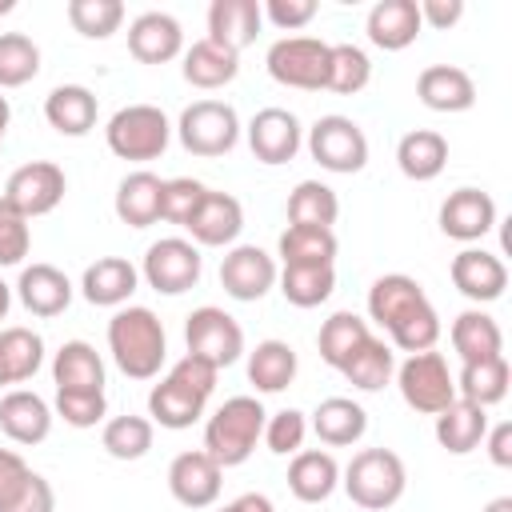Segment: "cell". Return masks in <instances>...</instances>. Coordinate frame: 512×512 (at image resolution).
Masks as SVG:
<instances>
[{
    "instance_id": "cell-1",
    "label": "cell",
    "mask_w": 512,
    "mask_h": 512,
    "mask_svg": "<svg viewBox=\"0 0 512 512\" xmlns=\"http://www.w3.org/2000/svg\"><path fill=\"white\" fill-rule=\"evenodd\" d=\"M368 316L388 332L400 352H432L440 340V316L416 276L388 272L368 288Z\"/></svg>"
},
{
    "instance_id": "cell-2",
    "label": "cell",
    "mask_w": 512,
    "mask_h": 512,
    "mask_svg": "<svg viewBox=\"0 0 512 512\" xmlns=\"http://www.w3.org/2000/svg\"><path fill=\"white\" fill-rule=\"evenodd\" d=\"M108 352L116 360V368L128 380H152L164 368L168 356V336L164 324L152 308L144 304H124L112 312L108 320Z\"/></svg>"
},
{
    "instance_id": "cell-3",
    "label": "cell",
    "mask_w": 512,
    "mask_h": 512,
    "mask_svg": "<svg viewBox=\"0 0 512 512\" xmlns=\"http://www.w3.org/2000/svg\"><path fill=\"white\" fill-rule=\"evenodd\" d=\"M264 404L256 396H228L208 420H204V452L220 468H236L256 452V440L264 436Z\"/></svg>"
},
{
    "instance_id": "cell-4",
    "label": "cell",
    "mask_w": 512,
    "mask_h": 512,
    "mask_svg": "<svg viewBox=\"0 0 512 512\" xmlns=\"http://www.w3.org/2000/svg\"><path fill=\"white\" fill-rule=\"evenodd\" d=\"M340 484L348 492V500L364 512H384L392 508L404 488H408V468L392 448H360L348 468L340 472Z\"/></svg>"
},
{
    "instance_id": "cell-5",
    "label": "cell",
    "mask_w": 512,
    "mask_h": 512,
    "mask_svg": "<svg viewBox=\"0 0 512 512\" xmlns=\"http://www.w3.org/2000/svg\"><path fill=\"white\" fill-rule=\"evenodd\" d=\"M104 140L108 152L120 160H160L168 152L172 140V124L156 104H128L120 112H112V120L104 124Z\"/></svg>"
},
{
    "instance_id": "cell-6",
    "label": "cell",
    "mask_w": 512,
    "mask_h": 512,
    "mask_svg": "<svg viewBox=\"0 0 512 512\" xmlns=\"http://www.w3.org/2000/svg\"><path fill=\"white\" fill-rule=\"evenodd\" d=\"M396 388H400L404 404L420 416H436L456 400V376L436 348L412 352L404 364H396Z\"/></svg>"
},
{
    "instance_id": "cell-7",
    "label": "cell",
    "mask_w": 512,
    "mask_h": 512,
    "mask_svg": "<svg viewBox=\"0 0 512 512\" xmlns=\"http://www.w3.org/2000/svg\"><path fill=\"white\" fill-rule=\"evenodd\" d=\"M328 56H332V44L328 40H316V36H284V40H276L268 48L264 68L284 88L320 92L328 84Z\"/></svg>"
},
{
    "instance_id": "cell-8",
    "label": "cell",
    "mask_w": 512,
    "mask_h": 512,
    "mask_svg": "<svg viewBox=\"0 0 512 512\" xmlns=\"http://www.w3.org/2000/svg\"><path fill=\"white\" fill-rule=\"evenodd\" d=\"M176 136L192 156H224L240 144V116L224 100H196L180 112Z\"/></svg>"
},
{
    "instance_id": "cell-9",
    "label": "cell",
    "mask_w": 512,
    "mask_h": 512,
    "mask_svg": "<svg viewBox=\"0 0 512 512\" xmlns=\"http://www.w3.org/2000/svg\"><path fill=\"white\" fill-rule=\"evenodd\" d=\"M308 152L324 172L352 176L368 164V136L352 116L328 112L308 128Z\"/></svg>"
},
{
    "instance_id": "cell-10",
    "label": "cell",
    "mask_w": 512,
    "mask_h": 512,
    "mask_svg": "<svg viewBox=\"0 0 512 512\" xmlns=\"http://www.w3.org/2000/svg\"><path fill=\"white\" fill-rule=\"evenodd\" d=\"M184 344L192 356L208 360L212 368H228L244 356V328L216 304H200L184 320Z\"/></svg>"
},
{
    "instance_id": "cell-11",
    "label": "cell",
    "mask_w": 512,
    "mask_h": 512,
    "mask_svg": "<svg viewBox=\"0 0 512 512\" xmlns=\"http://www.w3.org/2000/svg\"><path fill=\"white\" fill-rule=\"evenodd\" d=\"M200 272H204L200 248L192 240H184V236H164V240L148 244L144 264H140V276L160 296H180V292L196 288L200 284Z\"/></svg>"
},
{
    "instance_id": "cell-12",
    "label": "cell",
    "mask_w": 512,
    "mask_h": 512,
    "mask_svg": "<svg viewBox=\"0 0 512 512\" xmlns=\"http://www.w3.org/2000/svg\"><path fill=\"white\" fill-rule=\"evenodd\" d=\"M68 192V176L60 164L52 160H32V164H20L8 184H4V200L20 212V216H48Z\"/></svg>"
},
{
    "instance_id": "cell-13",
    "label": "cell",
    "mask_w": 512,
    "mask_h": 512,
    "mask_svg": "<svg viewBox=\"0 0 512 512\" xmlns=\"http://www.w3.org/2000/svg\"><path fill=\"white\" fill-rule=\"evenodd\" d=\"M276 276H280L276 256H268L256 244H232L220 260V288L240 304L264 300L276 288Z\"/></svg>"
},
{
    "instance_id": "cell-14",
    "label": "cell",
    "mask_w": 512,
    "mask_h": 512,
    "mask_svg": "<svg viewBox=\"0 0 512 512\" xmlns=\"http://www.w3.org/2000/svg\"><path fill=\"white\" fill-rule=\"evenodd\" d=\"M220 488H224V468L204 448L172 456V464H168V492H172L176 504L196 508V512L212 508L220 500Z\"/></svg>"
},
{
    "instance_id": "cell-15",
    "label": "cell",
    "mask_w": 512,
    "mask_h": 512,
    "mask_svg": "<svg viewBox=\"0 0 512 512\" xmlns=\"http://www.w3.org/2000/svg\"><path fill=\"white\" fill-rule=\"evenodd\" d=\"M448 276H452V288L460 296H468L476 308L500 300L504 288H508V264L496 252H488V248H464V252H456L452 264H448Z\"/></svg>"
},
{
    "instance_id": "cell-16",
    "label": "cell",
    "mask_w": 512,
    "mask_h": 512,
    "mask_svg": "<svg viewBox=\"0 0 512 512\" xmlns=\"http://www.w3.org/2000/svg\"><path fill=\"white\" fill-rule=\"evenodd\" d=\"M304 144V128L296 120V112L288 108H260L252 120H248V148L260 164H288Z\"/></svg>"
},
{
    "instance_id": "cell-17",
    "label": "cell",
    "mask_w": 512,
    "mask_h": 512,
    "mask_svg": "<svg viewBox=\"0 0 512 512\" xmlns=\"http://www.w3.org/2000/svg\"><path fill=\"white\" fill-rule=\"evenodd\" d=\"M440 232L460 244H476L496 228V200L480 188H456L440 204Z\"/></svg>"
},
{
    "instance_id": "cell-18",
    "label": "cell",
    "mask_w": 512,
    "mask_h": 512,
    "mask_svg": "<svg viewBox=\"0 0 512 512\" xmlns=\"http://www.w3.org/2000/svg\"><path fill=\"white\" fill-rule=\"evenodd\" d=\"M196 248H232L244 232V208L232 192H212L200 200V208L192 212V220L184 224Z\"/></svg>"
},
{
    "instance_id": "cell-19",
    "label": "cell",
    "mask_w": 512,
    "mask_h": 512,
    "mask_svg": "<svg viewBox=\"0 0 512 512\" xmlns=\"http://www.w3.org/2000/svg\"><path fill=\"white\" fill-rule=\"evenodd\" d=\"M52 420H56L52 404H48L44 396L28 392V388H12V392H4V400H0V432H4L12 444H20V448L44 444L48 432H52Z\"/></svg>"
},
{
    "instance_id": "cell-20",
    "label": "cell",
    "mask_w": 512,
    "mask_h": 512,
    "mask_svg": "<svg viewBox=\"0 0 512 512\" xmlns=\"http://www.w3.org/2000/svg\"><path fill=\"white\" fill-rule=\"evenodd\" d=\"M140 288V268L124 256H100L80 276V296L96 308H124Z\"/></svg>"
},
{
    "instance_id": "cell-21",
    "label": "cell",
    "mask_w": 512,
    "mask_h": 512,
    "mask_svg": "<svg viewBox=\"0 0 512 512\" xmlns=\"http://www.w3.org/2000/svg\"><path fill=\"white\" fill-rule=\"evenodd\" d=\"M128 52L140 64H168L184 52V28L172 12H140L128 24Z\"/></svg>"
},
{
    "instance_id": "cell-22",
    "label": "cell",
    "mask_w": 512,
    "mask_h": 512,
    "mask_svg": "<svg viewBox=\"0 0 512 512\" xmlns=\"http://www.w3.org/2000/svg\"><path fill=\"white\" fill-rule=\"evenodd\" d=\"M364 32H368V40H372L376 48H384V52H404V48L424 32L416 0H376V4L368 8Z\"/></svg>"
},
{
    "instance_id": "cell-23",
    "label": "cell",
    "mask_w": 512,
    "mask_h": 512,
    "mask_svg": "<svg viewBox=\"0 0 512 512\" xmlns=\"http://www.w3.org/2000/svg\"><path fill=\"white\" fill-rule=\"evenodd\" d=\"M416 96L432 112H468L476 104V80L456 64H428L416 76Z\"/></svg>"
},
{
    "instance_id": "cell-24",
    "label": "cell",
    "mask_w": 512,
    "mask_h": 512,
    "mask_svg": "<svg viewBox=\"0 0 512 512\" xmlns=\"http://www.w3.org/2000/svg\"><path fill=\"white\" fill-rule=\"evenodd\" d=\"M16 296H20V304L32 316H44L48 320V316H60L72 304L76 288H72V280L56 264H28V268H20Z\"/></svg>"
},
{
    "instance_id": "cell-25",
    "label": "cell",
    "mask_w": 512,
    "mask_h": 512,
    "mask_svg": "<svg viewBox=\"0 0 512 512\" xmlns=\"http://www.w3.org/2000/svg\"><path fill=\"white\" fill-rule=\"evenodd\" d=\"M260 24H264L260 0H212L208 8V40L236 56L256 40Z\"/></svg>"
},
{
    "instance_id": "cell-26",
    "label": "cell",
    "mask_w": 512,
    "mask_h": 512,
    "mask_svg": "<svg viewBox=\"0 0 512 512\" xmlns=\"http://www.w3.org/2000/svg\"><path fill=\"white\" fill-rule=\"evenodd\" d=\"M204 408H208V396L196 392V388H188L184 380H176V376H168V372H164L160 384H152V392H148V416H152V424L172 428V432L192 428V424L204 416Z\"/></svg>"
},
{
    "instance_id": "cell-27",
    "label": "cell",
    "mask_w": 512,
    "mask_h": 512,
    "mask_svg": "<svg viewBox=\"0 0 512 512\" xmlns=\"http://www.w3.org/2000/svg\"><path fill=\"white\" fill-rule=\"evenodd\" d=\"M308 428H312L316 440L328 444V448H352V444H360L364 432H368V412H364V404H356L352 396H328V400L316 404Z\"/></svg>"
},
{
    "instance_id": "cell-28",
    "label": "cell",
    "mask_w": 512,
    "mask_h": 512,
    "mask_svg": "<svg viewBox=\"0 0 512 512\" xmlns=\"http://www.w3.org/2000/svg\"><path fill=\"white\" fill-rule=\"evenodd\" d=\"M340 488V464L324 448H300L288 464V492L300 504H324Z\"/></svg>"
},
{
    "instance_id": "cell-29",
    "label": "cell",
    "mask_w": 512,
    "mask_h": 512,
    "mask_svg": "<svg viewBox=\"0 0 512 512\" xmlns=\"http://www.w3.org/2000/svg\"><path fill=\"white\" fill-rule=\"evenodd\" d=\"M96 116H100L96 92L84 84H56L44 96V120L60 136H88L96 128Z\"/></svg>"
},
{
    "instance_id": "cell-30",
    "label": "cell",
    "mask_w": 512,
    "mask_h": 512,
    "mask_svg": "<svg viewBox=\"0 0 512 512\" xmlns=\"http://www.w3.org/2000/svg\"><path fill=\"white\" fill-rule=\"evenodd\" d=\"M56 392H104V360L88 340H64L52 356Z\"/></svg>"
},
{
    "instance_id": "cell-31",
    "label": "cell",
    "mask_w": 512,
    "mask_h": 512,
    "mask_svg": "<svg viewBox=\"0 0 512 512\" xmlns=\"http://www.w3.org/2000/svg\"><path fill=\"white\" fill-rule=\"evenodd\" d=\"M160 200H164V180H160L156 172H148V168H136V172H128V176L116 184L112 208H116L120 224H128V228H148V224L160 220Z\"/></svg>"
},
{
    "instance_id": "cell-32",
    "label": "cell",
    "mask_w": 512,
    "mask_h": 512,
    "mask_svg": "<svg viewBox=\"0 0 512 512\" xmlns=\"http://www.w3.org/2000/svg\"><path fill=\"white\" fill-rule=\"evenodd\" d=\"M436 444L452 456H468L484 444V432H488V408H476L468 400H452L444 412H436Z\"/></svg>"
},
{
    "instance_id": "cell-33",
    "label": "cell",
    "mask_w": 512,
    "mask_h": 512,
    "mask_svg": "<svg viewBox=\"0 0 512 512\" xmlns=\"http://www.w3.org/2000/svg\"><path fill=\"white\" fill-rule=\"evenodd\" d=\"M396 168L416 180V184H428L436 180L444 168H448V140L432 128H412L400 136L396 144Z\"/></svg>"
},
{
    "instance_id": "cell-34",
    "label": "cell",
    "mask_w": 512,
    "mask_h": 512,
    "mask_svg": "<svg viewBox=\"0 0 512 512\" xmlns=\"http://www.w3.org/2000/svg\"><path fill=\"white\" fill-rule=\"evenodd\" d=\"M180 72H184V80H188L192 88L216 92V88H224V84H232V80L240 76V56L228 52V48H220V44H212V40L204 36V40H196L192 48H184Z\"/></svg>"
},
{
    "instance_id": "cell-35",
    "label": "cell",
    "mask_w": 512,
    "mask_h": 512,
    "mask_svg": "<svg viewBox=\"0 0 512 512\" xmlns=\"http://www.w3.org/2000/svg\"><path fill=\"white\" fill-rule=\"evenodd\" d=\"M448 340L456 348V356L468 364V360H488V356H504V332L500 324L484 312V308H464L452 328H448Z\"/></svg>"
},
{
    "instance_id": "cell-36",
    "label": "cell",
    "mask_w": 512,
    "mask_h": 512,
    "mask_svg": "<svg viewBox=\"0 0 512 512\" xmlns=\"http://www.w3.org/2000/svg\"><path fill=\"white\" fill-rule=\"evenodd\" d=\"M248 384L256 388V392H264V396H272V392H284L292 380H296V368H300V360H296V348L288 344V340H260L252 352H248Z\"/></svg>"
},
{
    "instance_id": "cell-37",
    "label": "cell",
    "mask_w": 512,
    "mask_h": 512,
    "mask_svg": "<svg viewBox=\"0 0 512 512\" xmlns=\"http://www.w3.org/2000/svg\"><path fill=\"white\" fill-rule=\"evenodd\" d=\"M512 384V368L504 356H488V360H468L456 376V396L476 404V408H492L508 396Z\"/></svg>"
},
{
    "instance_id": "cell-38",
    "label": "cell",
    "mask_w": 512,
    "mask_h": 512,
    "mask_svg": "<svg viewBox=\"0 0 512 512\" xmlns=\"http://www.w3.org/2000/svg\"><path fill=\"white\" fill-rule=\"evenodd\" d=\"M340 376H344L352 388H360V392H380V388L392 384V376H396V352H392V344L380 340V336H368V340L344 360Z\"/></svg>"
},
{
    "instance_id": "cell-39",
    "label": "cell",
    "mask_w": 512,
    "mask_h": 512,
    "mask_svg": "<svg viewBox=\"0 0 512 512\" xmlns=\"http://www.w3.org/2000/svg\"><path fill=\"white\" fill-rule=\"evenodd\" d=\"M336 232L332 228H304V224H288L276 240V256L284 268L292 264H336Z\"/></svg>"
},
{
    "instance_id": "cell-40",
    "label": "cell",
    "mask_w": 512,
    "mask_h": 512,
    "mask_svg": "<svg viewBox=\"0 0 512 512\" xmlns=\"http://www.w3.org/2000/svg\"><path fill=\"white\" fill-rule=\"evenodd\" d=\"M276 284L292 308H316L336 292V264H292L280 268Z\"/></svg>"
},
{
    "instance_id": "cell-41",
    "label": "cell",
    "mask_w": 512,
    "mask_h": 512,
    "mask_svg": "<svg viewBox=\"0 0 512 512\" xmlns=\"http://www.w3.org/2000/svg\"><path fill=\"white\" fill-rule=\"evenodd\" d=\"M372 336V328H368V320L364 316H356V312H332L324 324H320V336H316V348H320V360L328 364V368H344V360L364 344Z\"/></svg>"
},
{
    "instance_id": "cell-42",
    "label": "cell",
    "mask_w": 512,
    "mask_h": 512,
    "mask_svg": "<svg viewBox=\"0 0 512 512\" xmlns=\"http://www.w3.org/2000/svg\"><path fill=\"white\" fill-rule=\"evenodd\" d=\"M340 216V200L324 180H300L288 192V224L304 228H332Z\"/></svg>"
},
{
    "instance_id": "cell-43",
    "label": "cell",
    "mask_w": 512,
    "mask_h": 512,
    "mask_svg": "<svg viewBox=\"0 0 512 512\" xmlns=\"http://www.w3.org/2000/svg\"><path fill=\"white\" fill-rule=\"evenodd\" d=\"M0 360H4V372H8V384H24L40 372L44 364V340L40 332L32 328H0Z\"/></svg>"
},
{
    "instance_id": "cell-44",
    "label": "cell",
    "mask_w": 512,
    "mask_h": 512,
    "mask_svg": "<svg viewBox=\"0 0 512 512\" xmlns=\"http://www.w3.org/2000/svg\"><path fill=\"white\" fill-rule=\"evenodd\" d=\"M152 440H156V424L148 416H132V412L112 416L100 432V444L112 460H140V456H148Z\"/></svg>"
},
{
    "instance_id": "cell-45",
    "label": "cell",
    "mask_w": 512,
    "mask_h": 512,
    "mask_svg": "<svg viewBox=\"0 0 512 512\" xmlns=\"http://www.w3.org/2000/svg\"><path fill=\"white\" fill-rule=\"evenodd\" d=\"M40 72V48L24 32H0V88H24Z\"/></svg>"
},
{
    "instance_id": "cell-46",
    "label": "cell",
    "mask_w": 512,
    "mask_h": 512,
    "mask_svg": "<svg viewBox=\"0 0 512 512\" xmlns=\"http://www.w3.org/2000/svg\"><path fill=\"white\" fill-rule=\"evenodd\" d=\"M368 80H372V60H368V52L356 48V44H332V56H328V84H324V88H332V92H340V96H356V92L368 88Z\"/></svg>"
},
{
    "instance_id": "cell-47",
    "label": "cell",
    "mask_w": 512,
    "mask_h": 512,
    "mask_svg": "<svg viewBox=\"0 0 512 512\" xmlns=\"http://www.w3.org/2000/svg\"><path fill=\"white\" fill-rule=\"evenodd\" d=\"M68 24L88 40H108L124 24L120 0H68Z\"/></svg>"
},
{
    "instance_id": "cell-48",
    "label": "cell",
    "mask_w": 512,
    "mask_h": 512,
    "mask_svg": "<svg viewBox=\"0 0 512 512\" xmlns=\"http://www.w3.org/2000/svg\"><path fill=\"white\" fill-rule=\"evenodd\" d=\"M304 436H308V416L300 408H280V412H272L264 420V436L260 440L276 456H296L304 448Z\"/></svg>"
},
{
    "instance_id": "cell-49",
    "label": "cell",
    "mask_w": 512,
    "mask_h": 512,
    "mask_svg": "<svg viewBox=\"0 0 512 512\" xmlns=\"http://www.w3.org/2000/svg\"><path fill=\"white\" fill-rule=\"evenodd\" d=\"M0 512H56V492L40 472H24L4 496H0Z\"/></svg>"
},
{
    "instance_id": "cell-50",
    "label": "cell",
    "mask_w": 512,
    "mask_h": 512,
    "mask_svg": "<svg viewBox=\"0 0 512 512\" xmlns=\"http://www.w3.org/2000/svg\"><path fill=\"white\" fill-rule=\"evenodd\" d=\"M208 196V188L200 184V180H192V176H172V180H164V200H160V220H168V224H188L192 220V212L200 208V200Z\"/></svg>"
},
{
    "instance_id": "cell-51",
    "label": "cell",
    "mask_w": 512,
    "mask_h": 512,
    "mask_svg": "<svg viewBox=\"0 0 512 512\" xmlns=\"http://www.w3.org/2000/svg\"><path fill=\"white\" fill-rule=\"evenodd\" d=\"M52 412L68 428H96L108 416V396L104 392H56Z\"/></svg>"
},
{
    "instance_id": "cell-52",
    "label": "cell",
    "mask_w": 512,
    "mask_h": 512,
    "mask_svg": "<svg viewBox=\"0 0 512 512\" xmlns=\"http://www.w3.org/2000/svg\"><path fill=\"white\" fill-rule=\"evenodd\" d=\"M28 248H32L28 216H20V212L0 196V268H16V264H24Z\"/></svg>"
},
{
    "instance_id": "cell-53",
    "label": "cell",
    "mask_w": 512,
    "mask_h": 512,
    "mask_svg": "<svg viewBox=\"0 0 512 512\" xmlns=\"http://www.w3.org/2000/svg\"><path fill=\"white\" fill-rule=\"evenodd\" d=\"M260 12H264V20H272L280 32H300L304 24L316 20V0H264Z\"/></svg>"
},
{
    "instance_id": "cell-54",
    "label": "cell",
    "mask_w": 512,
    "mask_h": 512,
    "mask_svg": "<svg viewBox=\"0 0 512 512\" xmlns=\"http://www.w3.org/2000/svg\"><path fill=\"white\" fill-rule=\"evenodd\" d=\"M168 376H176V380H184L188 388H196V392L212 396V392H216V376H220V368H212L208 360H200V356L184 352V356L168 368Z\"/></svg>"
},
{
    "instance_id": "cell-55",
    "label": "cell",
    "mask_w": 512,
    "mask_h": 512,
    "mask_svg": "<svg viewBox=\"0 0 512 512\" xmlns=\"http://www.w3.org/2000/svg\"><path fill=\"white\" fill-rule=\"evenodd\" d=\"M416 8H420V24L440 28V32L460 24V16H464V0H420Z\"/></svg>"
},
{
    "instance_id": "cell-56",
    "label": "cell",
    "mask_w": 512,
    "mask_h": 512,
    "mask_svg": "<svg viewBox=\"0 0 512 512\" xmlns=\"http://www.w3.org/2000/svg\"><path fill=\"white\" fill-rule=\"evenodd\" d=\"M484 448H488V460H492L496 468H512V424H508V420L488 424Z\"/></svg>"
},
{
    "instance_id": "cell-57",
    "label": "cell",
    "mask_w": 512,
    "mask_h": 512,
    "mask_svg": "<svg viewBox=\"0 0 512 512\" xmlns=\"http://www.w3.org/2000/svg\"><path fill=\"white\" fill-rule=\"evenodd\" d=\"M28 472V464H24V456L20 452H12V448H0V496L20 480Z\"/></svg>"
},
{
    "instance_id": "cell-58",
    "label": "cell",
    "mask_w": 512,
    "mask_h": 512,
    "mask_svg": "<svg viewBox=\"0 0 512 512\" xmlns=\"http://www.w3.org/2000/svg\"><path fill=\"white\" fill-rule=\"evenodd\" d=\"M220 512H276V504L264 492H240L236 500H228Z\"/></svg>"
},
{
    "instance_id": "cell-59",
    "label": "cell",
    "mask_w": 512,
    "mask_h": 512,
    "mask_svg": "<svg viewBox=\"0 0 512 512\" xmlns=\"http://www.w3.org/2000/svg\"><path fill=\"white\" fill-rule=\"evenodd\" d=\"M484 512H512V496H496V500H488Z\"/></svg>"
},
{
    "instance_id": "cell-60",
    "label": "cell",
    "mask_w": 512,
    "mask_h": 512,
    "mask_svg": "<svg viewBox=\"0 0 512 512\" xmlns=\"http://www.w3.org/2000/svg\"><path fill=\"white\" fill-rule=\"evenodd\" d=\"M8 308H12V288H8L4 280H0V320L8 316Z\"/></svg>"
},
{
    "instance_id": "cell-61",
    "label": "cell",
    "mask_w": 512,
    "mask_h": 512,
    "mask_svg": "<svg viewBox=\"0 0 512 512\" xmlns=\"http://www.w3.org/2000/svg\"><path fill=\"white\" fill-rule=\"evenodd\" d=\"M8 120H12V108H8V96H0V136H4Z\"/></svg>"
},
{
    "instance_id": "cell-62",
    "label": "cell",
    "mask_w": 512,
    "mask_h": 512,
    "mask_svg": "<svg viewBox=\"0 0 512 512\" xmlns=\"http://www.w3.org/2000/svg\"><path fill=\"white\" fill-rule=\"evenodd\" d=\"M0 388H8V372H4V360H0Z\"/></svg>"
},
{
    "instance_id": "cell-63",
    "label": "cell",
    "mask_w": 512,
    "mask_h": 512,
    "mask_svg": "<svg viewBox=\"0 0 512 512\" xmlns=\"http://www.w3.org/2000/svg\"><path fill=\"white\" fill-rule=\"evenodd\" d=\"M12 12V0H0V16H8Z\"/></svg>"
},
{
    "instance_id": "cell-64",
    "label": "cell",
    "mask_w": 512,
    "mask_h": 512,
    "mask_svg": "<svg viewBox=\"0 0 512 512\" xmlns=\"http://www.w3.org/2000/svg\"><path fill=\"white\" fill-rule=\"evenodd\" d=\"M0 148H4V136H0Z\"/></svg>"
}]
</instances>
